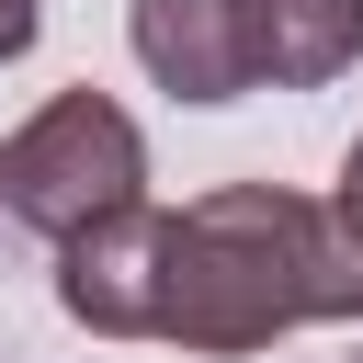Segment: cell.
I'll use <instances>...</instances> for the list:
<instances>
[{"label": "cell", "instance_id": "8992f818", "mask_svg": "<svg viewBox=\"0 0 363 363\" xmlns=\"http://www.w3.org/2000/svg\"><path fill=\"white\" fill-rule=\"evenodd\" d=\"M34 34H45V0H0V68L34 57Z\"/></svg>", "mask_w": 363, "mask_h": 363}, {"label": "cell", "instance_id": "3957f363", "mask_svg": "<svg viewBox=\"0 0 363 363\" xmlns=\"http://www.w3.org/2000/svg\"><path fill=\"white\" fill-rule=\"evenodd\" d=\"M159 295H170V216L159 204H125L57 250V306L91 340H159Z\"/></svg>", "mask_w": 363, "mask_h": 363}, {"label": "cell", "instance_id": "5b68a950", "mask_svg": "<svg viewBox=\"0 0 363 363\" xmlns=\"http://www.w3.org/2000/svg\"><path fill=\"white\" fill-rule=\"evenodd\" d=\"M261 68L272 91H329L363 68V0H261Z\"/></svg>", "mask_w": 363, "mask_h": 363}, {"label": "cell", "instance_id": "52a82bcc", "mask_svg": "<svg viewBox=\"0 0 363 363\" xmlns=\"http://www.w3.org/2000/svg\"><path fill=\"white\" fill-rule=\"evenodd\" d=\"M329 193H340V204H352V216H363V136H352V147H340V182H329Z\"/></svg>", "mask_w": 363, "mask_h": 363}, {"label": "cell", "instance_id": "277c9868", "mask_svg": "<svg viewBox=\"0 0 363 363\" xmlns=\"http://www.w3.org/2000/svg\"><path fill=\"white\" fill-rule=\"evenodd\" d=\"M125 45L170 102H238L272 79L261 68V0H136Z\"/></svg>", "mask_w": 363, "mask_h": 363}, {"label": "cell", "instance_id": "7a4b0ae2", "mask_svg": "<svg viewBox=\"0 0 363 363\" xmlns=\"http://www.w3.org/2000/svg\"><path fill=\"white\" fill-rule=\"evenodd\" d=\"M125 204H147V136L113 91H57L0 136V216L34 227L45 250H68Z\"/></svg>", "mask_w": 363, "mask_h": 363}, {"label": "cell", "instance_id": "6da1fadb", "mask_svg": "<svg viewBox=\"0 0 363 363\" xmlns=\"http://www.w3.org/2000/svg\"><path fill=\"white\" fill-rule=\"evenodd\" d=\"M318 318H363V216L340 193L216 182L170 216L159 340H182L204 363H238V352H272Z\"/></svg>", "mask_w": 363, "mask_h": 363}]
</instances>
